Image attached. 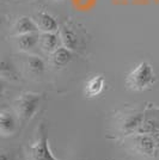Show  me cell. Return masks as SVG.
Instances as JSON below:
<instances>
[{"label": "cell", "mask_w": 159, "mask_h": 160, "mask_svg": "<svg viewBox=\"0 0 159 160\" xmlns=\"http://www.w3.org/2000/svg\"><path fill=\"white\" fill-rule=\"evenodd\" d=\"M156 81V74L152 65L147 61H141L133 68L126 78V85L132 91H145Z\"/></svg>", "instance_id": "6da1fadb"}, {"label": "cell", "mask_w": 159, "mask_h": 160, "mask_svg": "<svg viewBox=\"0 0 159 160\" xmlns=\"http://www.w3.org/2000/svg\"><path fill=\"white\" fill-rule=\"evenodd\" d=\"M41 96L35 92H25L16 100V111L23 122H28L37 112L40 107Z\"/></svg>", "instance_id": "7a4b0ae2"}, {"label": "cell", "mask_w": 159, "mask_h": 160, "mask_svg": "<svg viewBox=\"0 0 159 160\" xmlns=\"http://www.w3.org/2000/svg\"><path fill=\"white\" fill-rule=\"evenodd\" d=\"M132 143L134 151L141 155H145V157L156 155V143H157L156 135L142 133L133 134Z\"/></svg>", "instance_id": "3957f363"}, {"label": "cell", "mask_w": 159, "mask_h": 160, "mask_svg": "<svg viewBox=\"0 0 159 160\" xmlns=\"http://www.w3.org/2000/svg\"><path fill=\"white\" fill-rule=\"evenodd\" d=\"M30 155L33 160H59L53 155L49 143H48V135L46 128L41 127L38 140L30 147Z\"/></svg>", "instance_id": "277c9868"}, {"label": "cell", "mask_w": 159, "mask_h": 160, "mask_svg": "<svg viewBox=\"0 0 159 160\" xmlns=\"http://www.w3.org/2000/svg\"><path fill=\"white\" fill-rule=\"evenodd\" d=\"M145 115L141 112H133L126 116L121 122V130L127 135H133L139 132Z\"/></svg>", "instance_id": "5b68a950"}, {"label": "cell", "mask_w": 159, "mask_h": 160, "mask_svg": "<svg viewBox=\"0 0 159 160\" xmlns=\"http://www.w3.org/2000/svg\"><path fill=\"white\" fill-rule=\"evenodd\" d=\"M36 24L38 28V31L41 32H56L59 29L58 20L55 19V17L52 16L47 11H41L36 14Z\"/></svg>", "instance_id": "8992f818"}, {"label": "cell", "mask_w": 159, "mask_h": 160, "mask_svg": "<svg viewBox=\"0 0 159 160\" xmlns=\"http://www.w3.org/2000/svg\"><path fill=\"white\" fill-rule=\"evenodd\" d=\"M60 42H61L62 47L67 48L72 52L78 50V48L80 46L79 36L77 35V32L72 28L67 27V25L62 27V29L60 30Z\"/></svg>", "instance_id": "52a82bcc"}, {"label": "cell", "mask_w": 159, "mask_h": 160, "mask_svg": "<svg viewBox=\"0 0 159 160\" xmlns=\"http://www.w3.org/2000/svg\"><path fill=\"white\" fill-rule=\"evenodd\" d=\"M104 87H105V78L98 74V75L92 77L91 79H89L84 88V93L87 98H93V97L100 96L103 92Z\"/></svg>", "instance_id": "ba28073f"}, {"label": "cell", "mask_w": 159, "mask_h": 160, "mask_svg": "<svg viewBox=\"0 0 159 160\" xmlns=\"http://www.w3.org/2000/svg\"><path fill=\"white\" fill-rule=\"evenodd\" d=\"M17 130V121L10 111L0 112V135L11 136Z\"/></svg>", "instance_id": "9c48e42d"}, {"label": "cell", "mask_w": 159, "mask_h": 160, "mask_svg": "<svg viewBox=\"0 0 159 160\" xmlns=\"http://www.w3.org/2000/svg\"><path fill=\"white\" fill-rule=\"evenodd\" d=\"M13 30L16 36L24 35V33L38 32V28H37L36 22L28 16H23L17 19V22L14 23Z\"/></svg>", "instance_id": "30bf717a"}, {"label": "cell", "mask_w": 159, "mask_h": 160, "mask_svg": "<svg viewBox=\"0 0 159 160\" xmlns=\"http://www.w3.org/2000/svg\"><path fill=\"white\" fill-rule=\"evenodd\" d=\"M40 42V35L38 32L24 33L17 36V47L20 52H30L36 47Z\"/></svg>", "instance_id": "8fae6325"}, {"label": "cell", "mask_w": 159, "mask_h": 160, "mask_svg": "<svg viewBox=\"0 0 159 160\" xmlns=\"http://www.w3.org/2000/svg\"><path fill=\"white\" fill-rule=\"evenodd\" d=\"M73 58V52L65 47H58L52 53V63L56 68L66 67Z\"/></svg>", "instance_id": "7c38bea8"}, {"label": "cell", "mask_w": 159, "mask_h": 160, "mask_svg": "<svg viewBox=\"0 0 159 160\" xmlns=\"http://www.w3.org/2000/svg\"><path fill=\"white\" fill-rule=\"evenodd\" d=\"M0 78L4 80H11L16 81L18 80V72L14 63L7 58L0 59Z\"/></svg>", "instance_id": "4fadbf2b"}, {"label": "cell", "mask_w": 159, "mask_h": 160, "mask_svg": "<svg viewBox=\"0 0 159 160\" xmlns=\"http://www.w3.org/2000/svg\"><path fill=\"white\" fill-rule=\"evenodd\" d=\"M41 47L47 53H53L58 47H60V37L55 32H42L40 35Z\"/></svg>", "instance_id": "5bb4252c"}, {"label": "cell", "mask_w": 159, "mask_h": 160, "mask_svg": "<svg viewBox=\"0 0 159 160\" xmlns=\"http://www.w3.org/2000/svg\"><path fill=\"white\" fill-rule=\"evenodd\" d=\"M25 65H27V69L33 75L40 77L46 71V63L38 55H29L25 61Z\"/></svg>", "instance_id": "9a60e30c"}, {"label": "cell", "mask_w": 159, "mask_h": 160, "mask_svg": "<svg viewBox=\"0 0 159 160\" xmlns=\"http://www.w3.org/2000/svg\"><path fill=\"white\" fill-rule=\"evenodd\" d=\"M4 92H5V81L3 78H0V97L3 96Z\"/></svg>", "instance_id": "2e32d148"}, {"label": "cell", "mask_w": 159, "mask_h": 160, "mask_svg": "<svg viewBox=\"0 0 159 160\" xmlns=\"http://www.w3.org/2000/svg\"><path fill=\"white\" fill-rule=\"evenodd\" d=\"M0 160H11V158H10V155L7 153L0 151Z\"/></svg>", "instance_id": "e0dca14e"}, {"label": "cell", "mask_w": 159, "mask_h": 160, "mask_svg": "<svg viewBox=\"0 0 159 160\" xmlns=\"http://www.w3.org/2000/svg\"><path fill=\"white\" fill-rule=\"evenodd\" d=\"M156 138H157V143H156V158H159V138L156 135Z\"/></svg>", "instance_id": "ac0fdd59"}, {"label": "cell", "mask_w": 159, "mask_h": 160, "mask_svg": "<svg viewBox=\"0 0 159 160\" xmlns=\"http://www.w3.org/2000/svg\"><path fill=\"white\" fill-rule=\"evenodd\" d=\"M3 24H4V17L0 14V28L3 27Z\"/></svg>", "instance_id": "d6986e66"}, {"label": "cell", "mask_w": 159, "mask_h": 160, "mask_svg": "<svg viewBox=\"0 0 159 160\" xmlns=\"http://www.w3.org/2000/svg\"><path fill=\"white\" fill-rule=\"evenodd\" d=\"M156 135H157V136H158V138H159V132H158V133H157V134H156Z\"/></svg>", "instance_id": "ffe728a7"}, {"label": "cell", "mask_w": 159, "mask_h": 160, "mask_svg": "<svg viewBox=\"0 0 159 160\" xmlns=\"http://www.w3.org/2000/svg\"><path fill=\"white\" fill-rule=\"evenodd\" d=\"M58 1H59V0H58Z\"/></svg>", "instance_id": "44dd1931"}]
</instances>
